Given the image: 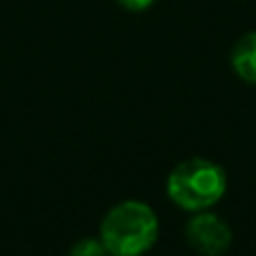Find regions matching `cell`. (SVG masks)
<instances>
[{"mask_svg":"<svg viewBox=\"0 0 256 256\" xmlns=\"http://www.w3.org/2000/svg\"><path fill=\"white\" fill-rule=\"evenodd\" d=\"M158 236V214L142 200H124L115 204L99 227V238L110 256H142L153 248Z\"/></svg>","mask_w":256,"mask_h":256,"instance_id":"6da1fadb","label":"cell"},{"mask_svg":"<svg viewBox=\"0 0 256 256\" xmlns=\"http://www.w3.org/2000/svg\"><path fill=\"white\" fill-rule=\"evenodd\" d=\"M68 256H110V252L102 243V238H81L79 243H74Z\"/></svg>","mask_w":256,"mask_h":256,"instance_id":"5b68a950","label":"cell"},{"mask_svg":"<svg viewBox=\"0 0 256 256\" xmlns=\"http://www.w3.org/2000/svg\"><path fill=\"white\" fill-rule=\"evenodd\" d=\"M117 2L122 4L124 9H128V12H146L148 7H153L155 0H117Z\"/></svg>","mask_w":256,"mask_h":256,"instance_id":"8992f818","label":"cell"},{"mask_svg":"<svg viewBox=\"0 0 256 256\" xmlns=\"http://www.w3.org/2000/svg\"><path fill=\"white\" fill-rule=\"evenodd\" d=\"M227 191V173L220 164L204 158H191L173 166L166 178V194L176 207L184 212H207L222 200Z\"/></svg>","mask_w":256,"mask_h":256,"instance_id":"7a4b0ae2","label":"cell"},{"mask_svg":"<svg viewBox=\"0 0 256 256\" xmlns=\"http://www.w3.org/2000/svg\"><path fill=\"white\" fill-rule=\"evenodd\" d=\"M186 243L196 250L200 256H222L232 248V234L230 225L220 216L207 212H198L189 222H186Z\"/></svg>","mask_w":256,"mask_h":256,"instance_id":"3957f363","label":"cell"},{"mask_svg":"<svg viewBox=\"0 0 256 256\" xmlns=\"http://www.w3.org/2000/svg\"><path fill=\"white\" fill-rule=\"evenodd\" d=\"M232 70L245 84L256 86V32L245 34L232 50Z\"/></svg>","mask_w":256,"mask_h":256,"instance_id":"277c9868","label":"cell"}]
</instances>
